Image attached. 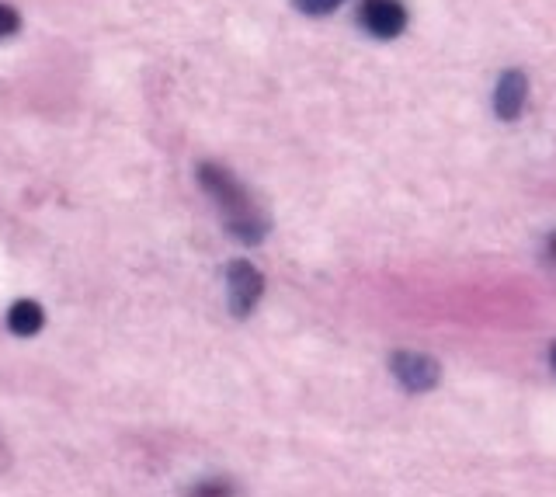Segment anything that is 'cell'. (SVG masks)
Here are the masks:
<instances>
[{
  "instance_id": "6da1fadb",
  "label": "cell",
  "mask_w": 556,
  "mask_h": 497,
  "mask_svg": "<svg viewBox=\"0 0 556 497\" xmlns=\"http://www.w3.org/2000/svg\"><path fill=\"white\" fill-rule=\"evenodd\" d=\"M199 185L206 188L209 199L219 206L230 237H237L240 244H258V240H265V233H268L265 216L254 209V202L247 199L244 185H240L237 178H230L219 164H202Z\"/></svg>"
},
{
  "instance_id": "7a4b0ae2",
  "label": "cell",
  "mask_w": 556,
  "mask_h": 497,
  "mask_svg": "<svg viewBox=\"0 0 556 497\" xmlns=\"http://www.w3.org/2000/svg\"><path fill=\"white\" fill-rule=\"evenodd\" d=\"M261 292H265V275L251 261H233L226 268V296H230L233 317H247L258 306Z\"/></svg>"
},
{
  "instance_id": "3957f363",
  "label": "cell",
  "mask_w": 556,
  "mask_h": 497,
  "mask_svg": "<svg viewBox=\"0 0 556 497\" xmlns=\"http://www.w3.org/2000/svg\"><path fill=\"white\" fill-rule=\"evenodd\" d=\"M390 369H393V376L400 379V386L411 393H428L431 386H438V379H442V365L421 352H397L390 358Z\"/></svg>"
},
{
  "instance_id": "277c9868",
  "label": "cell",
  "mask_w": 556,
  "mask_h": 497,
  "mask_svg": "<svg viewBox=\"0 0 556 497\" xmlns=\"http://www.w3.org/2000/svg\"><path fill=\"white\" fill-rule=\"evenodd\" d=\"M362 18L365 32H372L376 39H397L407 28V11L400 0H362Z\"/></svg>"
},
{
  "instance_id": "5b68a950",
  "label": "cell",
  "mask_w": 556,
  "mask_h": 497,
  "mask_svg": "<svg viewBox=\"0 0 556 497\" xmlns=\"http://www.w3.org/2000/svg\"><path fill=\"white\" fill-rule=\"evenodd\" d=\"M525 98H529V80H525V73L522 70L501 73L497 91H494V112L501 115L504 122L518 119L522 108H525Z\"/></svg>"
},
{
  "instance_id": "8992f818",
  "label": "cell",
  "mask_w": 556,
  "mask_h": 497,
  "mask_svg": "<svg viewBox=\"0 0 556 497\" xmlns=\"http://www.w3.org/2000/svg\"><path fill=\"white\" fill-rule=\"evenodd\" d=\"M42 324H46V313H42V306L32 303V299H18V303H11V310H7V327H11L18 338H35V334L42 331Z\"/></svg>"
},
{
  "instance_id": "52a82bcc",
  "label": "cell",
  "mask_w": 556,
  "mask_h": 497,
  "mask_svg": "<svg viewBox=\"0 0 556 497\" xmlns=\"http://www.w3.org/2000/svg\"><path fill=\"white\" fill-rule=\"evenodd\" d=\"M185 497H240V494H237V487H233L230 480L212 477V480H202V484H195Z\"/></svg>"
},
{
  "instance_id": "ba28073f",
  "label": "cell",
  "mask_w": 556,
  "mask_h": 497,
  "mask_svg": "<svg viewBox=\"0 0 556 497\" xmlns=\"http://www.w3.org/2000/svg\"><path fill=\"white\" fill-rule=\"evenodd\" d=\"M296 11L310 14V18H324V14H334L345 0H292Z\"/></svg>"
},
{
  "instance_id": "9c48e42d",
  "label": "cell",
  "mask_w": 556,
  "mask_h": 497,
  "mask_svg": "<svg viewBox=\"0 0 556 497\" xmlns=\"http://www.w3.org/2000/svg\"><path fill=\"white\" fill-rule=\"evenodd\" d=\"M18 28H21V14L14 11V7L0 4V39H4V35H14Z\"/></svg>"
},
{
  "instance_id": "30bf717a",
  "label": "cell",
  "mask_w": 556,
  "mask_h": 497,
  "mask_svg": "<svg viewBox=\"0 0 556 497\" xmlns=\"http://www.w3.org/2000/svg\"><path fill=\"white\" fill-rule=\"evenodd\" d=\"M550 258L556 261V237H550Z\"/></svg>"
},
{
  "instance_id": "8fae6325",
  "label": "cell",
  "mask_w": 556,
  "mask_h": 497,
  "mask_svg": "<svg viewBox=\"0 0 556 497\" xmlns=\"http://www.w3.org/2000/svg\"><path fill=\"white\" fill-rule=\"evenodd\" d=\"M550 362H553V369H556V345L550 348Z\"/></svg>"
}]
</instances>
